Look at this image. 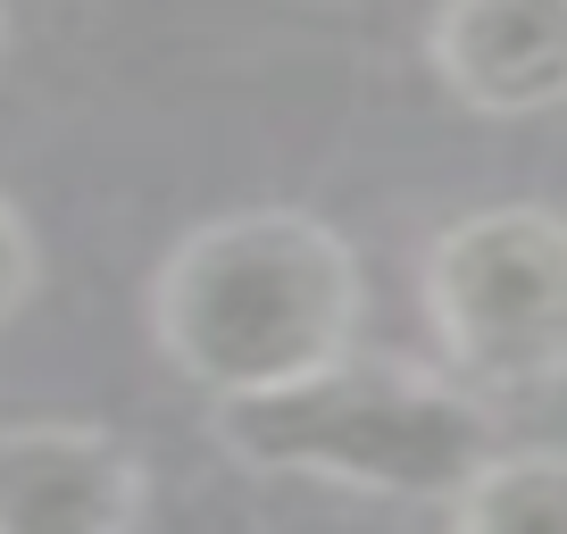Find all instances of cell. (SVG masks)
Returning a JSON list of instances; mask_svg holds the SVG:
<instances>
[{"instance_id": "6da1fadb", "label": "cell", "mask_w": 567, "mask_h": 534, "mask_svg": "<svg viewBox=\"0 0 567 534\" xmlns=\"http://www.w3.org/2000/svg\"><path fill=\"white\" fill-rule=\"evenodd\" d=\"M209 443L250 476H301L359 501H434L443 510L501 451V418L484 384L417 368L384 351H334L284 384L217 392Z\"/></svg>"}, {"instance_id": "3957f363", "label": "cell", "mask_w": 567, "mask_h": 534, "mask_svg": "<svg viewBox=\"0 0 567 534\" xmlns=\"http://www.w3.org/2000/svg\"><path fill=\"white\" fill-rule=\"evenodd\" d=\"M443 359L484 392L567 384V217L534 201L451 217L417 267Z\"/></svg>"}, {"instance_id": "52a82bcc", "label": "cell", "mask_w": 567, "mask_h": 534, "mask_svg": "<svg viewBox=\"0 0 567 534\" xmlns=\"http://www.w3.org/2000/svg\"><path fill=\"white\" fill-rule=\"evenodd\" d=\"M34 285H42V243H34V226H25V209L0 193V326L34 301Z\"/></svg>"}, {"instance_id": "ba28073f", "label": "cell", "mask_w": 567, "mask_h": 534, "mask_svg": "<svg viewBox=\"0 0 567 534\" xmlns=\"http://www.w3.org/2000/svg\"><path fill=\"white\" fill-rule=\"evenodd\" d=\"M0 34H9V18H0Z\"/></svg>"}, {"instance_id": "7a4b0ae2", "label": "cell", "mask_w": 567, "mask_h": 534, "mask_svg": "<svg viewBox=\"0 0 567 534\" xmlns=\"http://www.w3.org/2000/svg\"><path fill=\"white\" fill-rule=\"evenodd\" d=\"M142 318L167 368L217 401L351 351L368 318V276L326 217L234 209L193 226L159 259Z\"/></svg>"}, {"instance_id": "277c9868", "label": "cell", "mask_w": 567, "mask_h": 534, "mask_svg": "<svg viewBox=\"0 0 567 534\" xmlns=\"http://www.w3.org/2000/svg\"><path fill=\"white\" fill-rule=\"evenodd\" d=\"M151 510V476L109 427L18 418L0 427V534H125Z\"/></svg>"}, {"instance_id": "8992f818", "label": "cell", "mask_w": 567, "mask_h": 534, "mask_svg": "<svg viewBox=\"0 0 567 534\" xmlns=\"http://www.w3.org/2000/svg\"><path fill=\"white\" fill-rule=\"evenodd\" d=\"M443 517L467 526V534L567 526V451H493V460L443 501Z\"/></svg>"}, {"instance_id": "5b68a950", "label": "cell", "mask_w": 567, "mask_h": 534, "mask_svg": "<svg viewBox=\"0 0 567 534\" xmlns=\"http://www.w3.org/2000/svg\"><path fill=\"white\" fill-rule=\"evenodd\" d=\"M425 68L467 117L567 109V0H434Z\"/></svg>"}]
</instances>
